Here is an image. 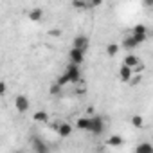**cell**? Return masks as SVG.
<instances>
[{
	"instance_id": "17",
	"label": "cell",
	"mask_w": 153,
	"mask_h": 153,
	"mask_svg": "<svg viewBox=\"0 0 153 153\" xmlns=\"http://www.w3.org/2000/svg\"><path fill=\"white\" fill-rule=\"evenodd\" d=\"M117 52H119V45L117 43H108L106 45V54L108 56H115Z\"/></svg>"
},
{
	"instance_id": "10",
	"label": "cell",
	"mask_w": 153,
	"mask_h": 153,
	"mask_svg": "<svg viewBox=\"0 0 153 153\" xmlns=\"http://www.w3.org/2000/svg\"><path fill=\"white\" fill-rule=\"evenodd\" d=\"M139 63H140V59H139L135 54H128V56L124 58V61H123V65H128L130 68H135Z\"/></svg>"
},
{
	"instance_id": "20",
	"label": "cell",
	"mask_w": 153,
	"mask_h": 153,
	"mask_svg": "<svg viewBox=\"0 0 153 153\" xmlns=\"http://www.w3.org/2000/svg\"><path fill=\"white\" fill-rule=\"evenodd\" d=\"M56 83H58L59 87H65V85H68L70 81H68V78H67V76H65V74H61V76H59V78H58V81H56Z\"/></svg>"
},
{
	"instance_id": "25",
	"label": "cell",
	"mask_w": 153,
	"mask_h": 153,
	"mask_svg": "<svg viewBox=\"0 0 153 153\" xmlns=\"http://www.w3.org/2000/svg\"><path fill=\"white\" fill-rule=\"evenodd\" d=\"M144 6H148V7H151V6H153V0H146V2H144Z\"/></svg>"
},
{
	"instance_id": "7",
	"label": "cell",
	"mask_w": 153,
	"mask_h": 153,
	"mask_svg": "<svg viewBox=\"0 0 153 153\" xmlns=\"http://www.w3.org/2000/svg\"><path fill=\"white\" fill-rule=\"evenodd\" d=\"M133 68H130L128 65H121V68H119V78L124 81V83H130L131 81V78H133Z\"/></svg>"
},
{
	"instance_id": "15",
	"label": "cell",
	"mask_w": 153,
	"mask_h": 153,
	"mask_svg": "<svg viewBox=\"0 0 153 153\" xmlns=\"http://www.w3.org/2000/svg\"><path fill=\"white\" fill-rule=\"evenodd\" d=\"M139 43L135 42V38L133 36H128V38H124V42H123V47L124 49H135Z\"/></svg>"
},
{
	"instance_id": "12",
	"label": "cell",
	"mask_w": 153,
	"mask_h": 153,
	"mask_svg": "<svg viewBox=\"0 0 153 153\" xmlns=\"http://www.w3.org/2000/svg\"><path fill=\"white\" fill-rule=\"evenodd\" d=\"M106 144H108V146H114V148H119V146L124 144V139H123L121 135H112V137L106 140Z\"/></svg>"
},
{
	"instance_id": "4",
	"label": "cell",
	"mask_w": 153,
	"mask_h": 153,
	"mask_svg": "<svg viewBox=\"0 0 153 153\" xmlns=\"http://www.w3.org/2000/svg\"><path fill=\"white\" fill-rule=\"evenodd\" d=\"M105 131V121L101 115H92V128H90V133L94 135H101Z\"/></svg>"
},
{
	"instance_id": "5",
	"label": "cell",
	"mask_w": 153,
	"mask_h": 153,
	"mask_svg": "<svg viewBox=\"0 0 153 153\" xmlns=\"http://www.w3.org/2000/svg\"><path fill=\"white\" fill-rule=\"evenodd\" d=\"M88 43H90V40H88V36H85V34H78V36L72 40V47H74V49H79V51H85V52H87V49H88Z\"/></svg>"
},
{
	"instance_id": "2",
	"label": "cell",
	"mask_w": 153,
	"mask_h": 153,
	"mask_svg": "<svg viewBox=\"0 0 153 153\" xmlns=\"http://www.w3.org/2000/svg\"><path fill=\"white\" fill-rule=\"evenodd\" d=\"M31 144H33V149L36 151V153H51V148H49V144L43 140V139H40V137H31Z\"/></svg>"
},
{
	"instance_id": "11",
	"label": "cell",
	"mask_w": 153,
	"mask_h": 153,
	"mask_svg": "<svg viewBox=\"0 0 153 153\" xmlns=\"http://www.w3.org/2000/svg\"><path fill=\"white\" fill-rule=\"evenodd\" d=\"M135 153H153V144H149V142H140V144H137Z\"/></svg>"
},
{
	"instance_id": "22",
	"label": "cell",
	"mask_w": 153,
	"mask_h": 153,
	"mask_svg": "<svg viewBox=\"0 0 153 153\" xmlns=\"http://www.w3.org/2000/svg\"><path fill=\"white\" fill-rule=\"evenodd\" d=\"M59 90H61V87H59L58 83H52V85H51V94H52V96H54V94H58Z\"/></svg>"
},
{
	"instance_id": "19",
	"label": "cell",
	"mask_w": 153,
	"mask_h": 153,
	"mask_svg": "<svg viewBox=\"0 0 153 153\" xmlns=\"http://www.w3.org/2000/svg\"><path fill=\"white\" fill-rule=\"evenodd\" d=\"M131 34H146V25H142V24H137V25L133 27Z\"/></svg>"
},
{
	"instance_id": "21",
	"label": "cell",
	"mask_w": 153,
	"mask_h": 153,
	"mask_svg": "<svg viewBox=\"0 0 153 153\" xmlns=\"http://www.w3.org/2000/svg\"><path fill=\"white\" fill-rule=\"evenodd\" d=\"M131 36H133V38H135V42H137V43H139V45H140V43H144V42H146V34H131Z\"/></svg>"
},
{
	"instance_id": "1",
	"label": "cell",
	"mask_w": 153,
	"mask_h": 153,
	"mask_svg": "<svg viewBox=\"0 0 153 153\" xmlns=\"http://www.w3.org/2000/svg\"><path fill=\"white\" fill-rule=\"evenodd\" d=\"M63 74L68 78V81H70V83H78V81L81 79V70H79V67H78V65H74V63H68Z\"/></svg>"
},
{
	"instance_id": "23",
	"label": "cell",
	"mask_w": 153,
	"mask_h": 153,
	"mask_svg": "<svg viewBox=\"0 0 153 153\" xmlns=\"http://www.w3.org/2000/svg\"><path fill=\"white\" fill-rule=\"evenodd\" d=\"M6 88H7V85L2 81V83H0V96H4V94H6Z\"/></svg>"
},
{
	"instance_id": "24",
	"label": "cell",
	"mask_w": 153,
	"mask_h": 153,
	"mask_svg": "<svg viewBox=\"0 0 153 153\" xmlns=\"http://www.w3.org/2000/svg\"><path fill=\"white\" fill-rule=\"evenodd\" d=\"M140 81V76H137V78H131V81H130V85H137Z\"/></svg>"
},
{
	"instance_id": "8",
	"label": "cell",
	"mask_w": 153,
	"mask_h": 153,
	"mask_svg": "<svg viewBox=\"0 0 153 153\" xmlns=\"http://www.w3.org/2000/svg\"><path fill=\"white\" fill-rule=\"evenodd\" d=\"M56 131H58L59 137L67 139V137L72 135V124H68V123H59V124L56 126Z\"/></svg>"
},
{
	"instance_id": "6",
	"label": "cell",
	"mask_w": 153,
	"mask_h": 153,
	"mask_svg": "<svg viewBox=\"0 0 153 153\" xmlns=\"http://www.w3.org/2000/svg\"><path fill=\"white\" fill-rule=\"evenodd\" d=\"M15 108L20 112V114H25L27 110H29V99L25 97V96H16L15 97Z\"/></svg>"
},
{
	"instance_id": "18",
	"label": "cell",
	"mask_w": 153,
	"mask_h": 153,
	"mask_svg": "<svg viewBox=\"0 0 153 153\" xmlns=\"http://www.w3.org/2000/svg\"><path fill=\"white\" fill-rule=\"evenodd\" d=\"M131 124H133L135 128H142V126H144L142 115H131Z\"/></svg>"
},
{
	"instance_id": "13",
	"label": "cell",
	"mask_w": 153,
	"mask_h": 153,
	"mask_svg": "<svg viewBox=\"0 0 153 153\" xmlns=\"http://www.w3.org/2000/svg\"><path fill=\"white\" fill-rule=\"evenodd\" d=\"M42 15H43V11H42L40 7H34V9H31V11H29V20L38 22V20H42Z\"/></svg>"
},
{
	"instance_id": "16",
	"label": "cell",
	"mask_w": 153,
	"mask_h": 153,
	"mask_svg": "<svg viewBox=\"0 0 153 153\" xmlns=\"http://www.w3.org/2000/svg\"><path fill=\"white\" fill-rule=\"evenodd\" d=\"M72 7H76V9H88V7H92V4L90 2H81V0H74Z\"/></svg>"
},
{
	"instance_id": "9",
	"label": "cell",
	"mask_w": 153,
	"mask_h": 153,
	"mask_svg": "<svg viewBox=\"0 0 153 153\" xmlns=\"http://www.w3.org/2000/svg\"><path fill=\"white\" fill-rule=\"evenodd\" d=\"M76 128L78 130H85V131H90L92 128V117H79L78 121H76Z\"/></svg>"
},
{
	"instance_id": "14",
	"label": "cell",
	"mask_w": 153,
	"mask_h": 153,
	"mask_svg": "<svg viewBox=\"0 0 153 153\" xmlns=\"http://www.w3.org/2000/svg\"><path fill=\"white\" fill-rule=\"evenodd\" d=\"M33 119H34L36 123H47V121H49V115H47V112H43V110H38V112L33 115Z\"/></svg>"
},
{
	"instance_id": "3",
	"label": "cell",
	"mask_w": 153,
	"mask_h": 153,
	"mask_svg": "<svg viewBox=\"0 0 153 153\" xmlns=\"http://www.w3.org/2000/svg\"><path fill=\"white\" fill-rule=\"evenodd\" d=\"M68 59H70V63H74V65H81L83 61H85V51H79V49H70L68 51Z\"/></svg>"
},
{
	"instance_id": "26",
	"label": "cell",
	"mask_w": 153,
	"mask_h": 153,
	"mask_svg": "<svg viewBox=\"0 0 153 153\" xmlns=\"http://www.w3.org/2000/svg\"><path fill=\"white\" fill-rule=\"evenodd\" d=\"M15 153H25V151H22V149H18V151H15Z\"/></svg>"
}]
</instances>
